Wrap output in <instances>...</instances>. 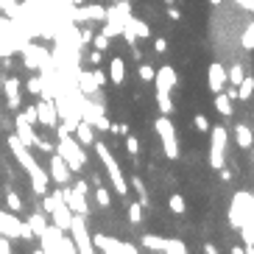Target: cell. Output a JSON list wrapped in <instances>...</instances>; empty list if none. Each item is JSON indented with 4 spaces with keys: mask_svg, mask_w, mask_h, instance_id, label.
I'll return each mask as SVG.
<instances>
[{
    "mask_svg": "<svg viewBox=\"0 0 254 254\" xmlns=\"http://www.w3.org/2000/svg\"><path fill=\"white\" fill-rule=\"evenodd\" d=\"M157 131L159 137H162V145H165V154L171 159L179 157V145H176V134H173V123L168 120V115H162V118L157 120Z\"/></svg>",
    "mask_w": 254,
    "mask_h": 254,
    "instance_id": "cell-3",
    "label": "cell"
},
{
    "mask_svg": "<svg viewBox=\"0 0 254 254\" xmlns=\"http://www.w3.org/2000/svg\"><path fill=\"white\" fill-rule=\"evenodd\" d=\"M226 75H229V84L238 87V84L246 78V70H243V64H232V70H226Z\"/></svg>",
    "mask_w": 254,
    "mask_h": 254,
    "instance_id": "cell-10",
    "label": "cell"
},
{
    "mask_svg": "<svg viewBox=\"0 0 254 254\" xmlns=\"http://www.w3.org/2000/svg\"><path fill=\"white\" fill-rule=\"evenodd\" d=\"M168 14H171V20H179V8H176V6H168Z\"/></svg>",
    "mask_w": 254,
    "mask_h": 254,
    "instance_id": "cell-24",
    "label": "cell"
},
{
    "mask_svg": "<svg viewBox=\"0 0 254 254\" xmlns=\"http://www.w3.org/2000/svg\"><path fill=\"white\" fill-rule=\"evenodd\" d=\"M238 3H240V6H243V8H249V11H252V8H254V0H238Z\"/></svg>",
    "mask_w": 254,
    "mask_h": 254,
    "instance_id": "cell-27",
    "label": "cell"
},
{
    "mask_svg": "<svg viewBox=\"0 0 254 254\" xmlns=\"http://www.w3.org/2000/svg\"><path fill=\"white\" fill-rule=\"evenodd\" d=\"M252 131H254V128H252Z\"/></svg>",
    "mask_w": 254,
    "mask_h": 254,
    "instance_id": "cell-31",
    "label": "cell"
},
{
    "mask_svg": "<svg viewBox=\"0 0 254 254\" xmlns=\"http://www.w3.org/2000/svg\"><path fill=\"white\" fill-rule=\"evenodd\" d=\"M98 201L104 204V207L109 204V195H106V190H98Z\"/></svg>",
    "mask_w": 254,
    "mask_h": 254,
    "instance_id": "cell-23",
    "label": "cell"
},
{
    "mask_svg": "<svg viewBox=\"0 0 254 254\" xmlns=\"http://www.w3.org/2000/svg\"><path fill=\"white\" fill-rule=\"evenodd\" d=\"M109 70H112V81L115 84H120L123 81V75H126V64H123V59H112V64H109Z\"/></svg>",
    "mask_w": 254,
    "mask_h": 254,
    "instance_id": "cell-8",
    "label": "cell"
},
{
    "mask_svg": "<svg viewBox=\"0 0 254 254\" xmlns=\"http://www.w3.org/2000/svg\"><path fill=\"white\" fill-rule=\"evenodd\" d=\"M128 218H131V224H140L142 221V204H131V207H128Z\"/></svg>",
    "mask_w": 254,
    "mask_h": 254,
    "instance_id": "cell-14",
    "label": "cell"
},
{
    "mask_svg": "<svg viewBox=\"0 0 254 254\" xmlns=\"http://www.w3.org/2000/svg\"><path fill=\"white\" fill-rule=\"evenodd\" d=\"M221 179H224V182H232V171H229V168H221Z\"/></svg>",
    "mask_w": 254,
    "mask_h": 254,
    "instance_id": "cell-25",
    "label": "cell"
},
{
    "mask_svg": "<svg viewBox=\"0 0 254 254\" xmlns=\"http://www.w3.org/2000/svg\"><path fill=\"white\" fill-rule=\"evenodd\" d=\"M240 238H243V246H254V221L240 226Z\"/></svg>",
    "mask_w": 254,
    "mask_h": 254,
    "instance_id": "cell-11",
    "label": "cell"
},
{
    "mask_svg": "<svg viewBox=\"0 0 254 254\" xmlns=\"http://www.w3.org/2000/svg\"><path fill=\"white\" fill-rule=\"evenodd\" d=\"M209 6H221V0H207Z\"/></svg>",
    "mask_w": 254,
    "mask_h": 254,
    "instance_id": "cell-29",
    "label": "cell"
},
{
    "mask_svg": "<svg viewBox=\"0 0 254 254\" xmlns=\"http://www.w3.org/2000/svg\"><path fill=\"white\" fill-rule=\"evenodd\" d=\"M154 75H157V70L151 67V64H140V78L142 81H154Z\"/></svg>",
    "mask_w": 254,
    "mask_h": 254,
    "instance_id": "cell-15",
    "label": "cell"
},
{
    "mask_svg": "<svg viewBox=\"0 0 254 254\" xmlns=\"http://www.w3.org/2000/svg\"><path fill=\"white\" fill-rule=\"evenodd\" d=\"M171 209H173V212H179V215H182V212H185V209H187L185 198H182V195H173V198H171Z\"/></svg>",
    "mask_w": 254,
    "mask_h": 254,
    "instance_id": "cell-16",
    "label": "cell"
},
{
    "mask_svg": "<svg viewBox=\"0 0 254 254\" xmlns=\"http://www.w3.org/2000/svg\"><path fill=\"white\" fill-rule=\"evenodd\" d=\"M78 134H81V140H84V142H92V131H90L87 126H81V128H78Z\"/></svg>",
    "mask_w": 254,
    "mask_h": 254,
    "instance_id": "cell-20",
    "label": "cell"
},
{
    "mask_svg": "<svg viewBox=\"0 0 254 254\" xmlns=\"http://www.w3.org/2000/svg\"><path fill=\"white\" fill-rule=\"evenodd\" d=\"M232 104H235V101H232L226 92H218L215 95V109L224 115V118H232Z\"/></svg>",
    "mask_w": 254,
    "mask_h": 254,
    "instance_id": "cell-6",
    "label": "cell"
},
{
    "mask_svg": "<svg viewBox=\"0 0 254 254\" xmlns=\"http://www.w3.org/2000/svg\"><path fill=\"white\" fill-rule=\"evenodd\" d=\"M249 151H252V165H254V145H252V148H249Z\"/></svg>",
    "mask_w": 254,
    "mask_h": 254,
    "instance_id": "cell-30",
    "label": "cell"
},
{
    "mask_svg": "<svg viewBox=\"0 0 254 254\" xmlns=\"http://www.w3.org/2000/svg\"><path fill=\"white\" fill-rule=\"evenodd\" d=\"M165 254H187L182 240H165Z\"/></svg>",
    "mask_w": 254,
    "mask_h": 254,
    "instance_id": "cell-12",
    "label": "cell"
},
{
    "mask_svg": "<svg viewBox=\"0 0 254 254\" xmlns=\"http://www.w3.org/2000/svg\"><path fill=\"white\" fill-rule=\"evenodd\" d=\"M240 45H243V51H254V25H249V28L243 31V37H240Z\"/></svg>",
    "mask_w": 254,
    "mask_h": 254,
    "instance_id": "cell-13",
    "label": "cell"
},
{
    "mask_svg": "<svg viewBox=\"0 0 254 254\" xmlns=\"http://www.w3.org/2000/svg\"><path fill=\"white\" fill-rule=\"evenodd\" d=\"M126 145H128V151H131V154H137V151H140V142H137V137H126Z\"/></svg>",
    "mask_w": 254,
    "mask_h": 254,
    "instance_id": "cell-18",
    "label": "cell"
},
{
    "mask_svg": "<svg viewBox=\"0 0 254 254\" xmlns=\"http://www.w3.org/2000/svg\"><path fill=\"white\" fill-rule=\"evenodd\" d=\"M142 246L154 249V252H165V240L157 238V235H142Z\"/></svg>",
    "mask_w": 254,
    "mask_h": 254,
    "instance_id": "cell-9",
    "label": "cell"
},
{
    "mask_svg": "<svg viewBox=\"0 0 254 254\" xmlns=\"http://www.w3.org/2000/svg\"><path fill=\"white\" fill-rule=\"evenodd\" d=\"M204 254H218V249L212 246V243H207V246H204Z\"/></svg>",
    "mask_w": 254,
    "mask_h": 254,
    "instance_id": "cell-28",
    "label": "cell"
},
{
    "mask_svg": "<svg viewBox=\"0 0 254 254\" xmlns=\"http://www.w3.org/2000/svg\"><path fill=\"white\" fill-rule=\"evenodd\" d=\"M232 254H246V246H243V243H238V246H232Z\"/></svg>",
    "mask_w": 254,
    "mask_h": 254,
    "instance_id": "cell-26",
    "label": "cell"
},
{
    "mask_svg": "<svg viewBox=\"0 0 254 254\" xmlns=\"http://www.w3.org/2000/svg\"><path fill=\"white\" fill-rule=\"evenodd\" d=\"M207 84H209V90L215 92H224L226 90V84H229V75H226V67L224 64H218V62H212L207 70Z\"/></svg>",
    "mask_w": 254,
    "mask_h": 254,
    "instance_id": "cell-4",
    "label": "cell"
},
{
    "mask_svg": "<svg viewBox=\"0 0 254 254\" xmlns=\"http://www.w3.org/2000/svg\"><path fill=\"white\" fill-rule=\"evenodd\" d=\"M195 128H198V131H209V118L207 115H195Z\"/></svg>",
    "mask_w": 254,
    "mask_h": 254,
    "instance_id": "cell-17",
    "label": "cell"
},
{
    "mask_svg": "<svg viewBox=\"0 0 254 254\" xmlns=\"http://www.w3.org/2000/svg\"><path fill=\"white\" fill-rule=\"evenodd\" d=\"M154 51H157V53H165V51H168V42H165V39H157V42H154Z\"/></svg>",
    "mask_w": 254,
    "mask_h": 254,
    "instance_id": "cell-21",
    "label": "cell"
},
{
    "mask_svg": "<svg viewBox=\"0 0 254 254\" xmlns=\"http://www.w3.org/2000/svg\"><path fill=\"white\" fill-rule=\"evenodd\" d=\"M252 95H254V78L246 75V78L238 84V98L240 101H252Z\"/></svg>",
    "mask_w": 254,
    "mask_h": 254,
    "instance_id": "cell-7",
    "label": "cell"
},
{
    "mask_svg": "<svg viewBox=\"0 0 254 254\" xmlns=\"http://www.w3.org/2000/svg\"><path fill=\"white\" fill-rule=\"evenodd\" d=\"M106 45H109V37H106V34H101V37L95 39V48H98V51H104Z\"/></svg>",
    "mask_w": 254,
    "mask_h": 254,
    "instance_id": "cell-19",
    "label": "cell"
},
{
    "mask_svg": "<svg viewBox=\"0 0 254 254\" xmlns=\"http://www.w3.org/2000/svg\"><path fill=\"white\" fill-rule=\"evenodd\" d=\"M252 25H254V23H252Z\"/></svg>",
    "mask_w": 254,
    "mask_h": 254,
    "instance_id": "cell-32",
    "label": "cell"
},
{
    "mask_svg": "<svg viewBox=\"0 0 254 254\" xmlns=\"http://www.w3.org/2000/svg\"><path fill=\"white\" fill-rule=\"evenodd\" d=\"M154 81H157V104H159V109H162V115H171L173 112L171 90L176 87V73H173L171 67H162V70H157Z\"/></svg>",
    "mask_w": 254,
    "mask_h": 254,
    "instance_id": "cell-1",
    "label": "cell"
},
{
    "mask_svg": "<svg viewBox=\"0 0 254 254\" xmlns=\"http://www.w3.org/2000/svg\"><path fill=\"white\" fill-rule=\"evenodd\" d=\"M235 142H238L240 148H252V145H254V131H252V126H246V123H238V126H235Z\"/></svg>",
    "mask_w": 254,
    "mask_h": 254,
    "instance_id": "cell-5",
    "label": "cell"
},
{
    "mask_svg": "<svg viewBox=\"0 0 254 254\" xmlns=\"http://www.w3.org/2000/svg\"><path fill=\"white\" fill-rule=\"evenodd\" d=\"M224 151H226V128L212 126V148H209V165L221 171L224 168Z\"/></svg>",
    "mask_w": 254,
    "mask_h": 254,
    "instance_id": "cell-2",
    "label": "cell"
},
{
    "mask_svg": "<svg viewBox=\"0 0 254 254\" xmlns=\"http://www.w3.org/2000/svg\"><path fill=\"white\" fill-rule=\"evenodd\" d=\"M112 131L115 134H128V126L126 123H118V126H112Z\"/></svg>",
    "mask_w": 254,
    "mask_h": 254,
    "instance_id": "cell-22",
    "label": "cell"
}]
</instances>
